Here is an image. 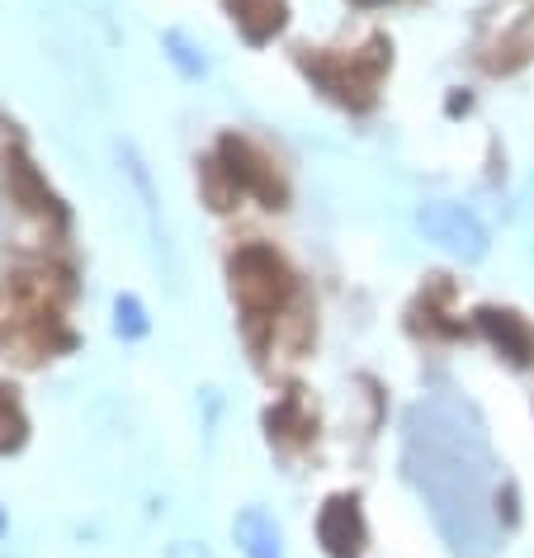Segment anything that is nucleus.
Returning <instances> with one entry per match:
<instances>
[{
	"label": "nucleus",
	"mask_w": 534,
	"mask_h": 558,
	"mask_svg": "<svg viewBox=\"0 0 534 558\" xmlns=\"http://www.w3.org/2000/svg\"><path fill=\"white\" fill-rule=\"evenodd\" d=\"M406 464L449 549L483 558L491 549V459L477 426L463 422L454 402H421L406 416Z\"/></svg>",
	"instance_id": "obj_1"
},
{
	"label": "nucleus",
	"mask_w": 534,
	"mask_h": 558,
	"mask_svg": "<svg viewBox=\"0 0 534 558\" xmlns=\"http://www.w3.org/2000/svg\"><path fill=\"white\" fill-rule=\"evenodd\" d=\"M232 294L251 317H270L293 294V275L270 246H246L232 256Z\"/></svg>",
	"instance_id": "obj_2"
},
{
	"label": "nucleus",
	"mask_w": 534,
	"mask_h": 558,
	"mask_svg": "<svg viewBox=\"0 0 534 558\" xmlns=\"http://www.w3.org/2000/svg\"><path fill=\"white\" fill-rule=\"evenodd\" d=\"M416 228H421V236H426L430 246H440L445 256H454V260H463V265L487 260V251H491V236H487L483 222H477L469 208L445 204V199L421 204V208H416Z\"/></svg>",
	"instance_id": "obj_3"
},
{
	"label": "nucleus",
	"mask_w": 534,
	"mask_h": 558,
	"mask_svg": "<svg viewBox=\"0 0 534 558\" xmlns=\"http://www.w3.org/2000/svg\"><path fill=\"white\" fill-rule=\"evenodd\" d=\"M317 539H321V549H327V558H360L364 544H369L360 497H331L317 515Z\"/></svg>",
	"instance_id": "obj_4"
},
{
	"label": "nucleus",
	"mask_w": 534,
	"mask_h": 558,
	"mask_svg": "<svg viewBox=\"0 0 534 558\" xmlns=\"http://www.w3.org/2000/svg\"><path fill=\"white\" fill-rule=\"evenodd\" d=\"M378 66H384V58H374V62H360V58H350V62L345 58H317V62H307V72L321 81V90H327V95L364 109V105L374 100Z\"/></svg>",
	"instance_id": "obj_5"
},
{
	"label": "nucleus",
	"mask_w": 534,
	"mask_h": 558,
	"mask_svg": "<svg viewBox=\"0 0 534 558\" xmlns=\"http://www.w3.org/2000/svg\"><path fill=\"white\" fill-rule=\"evenodd\" d=\"M222 171H228L232 180V190L236 194H260L270 208H279V199H284V190H279V180H275V166L260 157L251 143H242V137H222Z\"/></svg>",
	"instance_id": "obj_6"
},
{
	"label": "nucleus",
	"mask_w": 534,
	"mask_h": 558,
	"mask_svg": "<svg viewBox=\"0 0 534 558\" xmlns=\"http://www.w3.org/2000/svg\"><path fill=\"white\" fill-rule=\"evenodd\" d=\"M477 327H483V337L497 345L515 369H525L534 360V327L520 313H511V308H477Z\"/></svg>",
	"instance_id": "obj_7"
},
{
	"label": "nucleus",
	"mask_w": 534,
	"mask_h": 558,
	"mask_svg": "<svg viewBox=\"0 0 534 558\" xmlns=\"http://www.w3.org/2000/svg\"><path fill=\"white\" fill-rule=\"evenodd\" d=\"M232 535H236V549L246 558H284V535H279L275 515L265 507H242L232 521Z\"/></svg>",
	"instance_id": "obj_8"
},
{
	"label": "nucleus",
	"mask_w": 534,
	"mask_h": 558,
	"mask_svg": "<svg viewBox=\"0 0 534 558\" xmlns=\"http://www.w3.org/2000/svg\"><path fill=\"white\" fill-rule=\"evenodd\" d=\"M246 44H270L284 29V0H222Z\"/></svg>",
	"instance_id": "obj_9"
},
{
	"label": "nucleus",
	"mask_w": 534,
	"mask_h": 558,
	"mask_svg": "<svg viewBox=\"0 0 534 558\" xmlns=\"http://www.w3.org/2000/svg\"><path fill=\"white\" fill-rule=\"evenodd\" d=\"M147 308H143V303H137L133 294H119L114 299V331H119V337L123 341H137V337H147Z\"/></svg>",
	"instance_id": "obj_10"
},
{
	"label": "nucleus",
	"mask_w": 534,
	"mask_h": 558,
	"mask_svg": "<svg viewBox=\"0 0 534 558\" xmlns=\"http://www.w3.org/2000/svg\"><path fill=\"white\" fill-rule=\"evenodd\" d=\"M20 440H24V416L15 408V398H5V388H0V450H10Z\"/></svg>",
	"instance_id": "obj_11"
},
{
	"label": "nucleus",
	"mask_w": 534,
	"mask_h": 558,
	"mask_svg": "<svg viewBox=\"0 0 534 558\" xmlns=\"http://www.w3.org/2000/svg\"><path fill=\"white\" fill-rule=\"evenodd\" d=\"M161 44L171 48V62H175L185 76H204V58H194V48L185 44V34H175V29H171V34L161 38Z\"/></svg>",
	"instance_id": "obj_12"
},
{
	"label": "nucleus",
	"mask_w": 534,
	"mask_h": 558,
	"mask_svg": "<svg viewBox=\"0 0 534 558\" xmlns=\"http://www.w3.org/2000/svg\"><path fill=\"white\" fill-rule=\"evenodd\" d=\"M171 558H208V549H204V544H175Z\"/></svg>",
	"instance_id": "obj_13"
},
{
	"label": "nucleus",
	"mask_w": 534,
	"mask_h": 558,
	"mask_svg": "<svg viewBox=\"0 0 534 558\" xmlns=\"http://www.w3.org/2000/svg\"><path fill=\"white\" fill-rule=\"evenodd\" d=\"M360 5H384V0H360Z\"/></svg>",
	"instance_id": "obj_14"
},
{
	"label": "nucleus",
	"mask_w": 534,
	"mask_h": 558,
	"mask_svg": "<svg viewBox=\"0 0 534 558\" xmlns=\"http://www.w3.org/2000/svg\"><path fill=\"white\" fill-rule=\"evenodd\" d=\"M0 530H5V511H0Z\"/></svg>",
	"instance_id": "obj_15"
}]
</instances>
